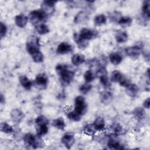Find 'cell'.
<instances>
[{
  "mask_svg": "<svg viewBox=\"0 0 150 150\" xmlns=\"http://www.w3.org/2000/svg\"><path fill=\"white\" fill-rule=\"evenodd\" d=\"M56 71L60 78L62 83L64 86L70 84L74 77V71L70 70L64 64H59L56 66Z\"/></svg>",
  "mask_w": 150,
  "mask_h": 150,
  "instance_id": "cell-1",
  "label": "cell"
},
{
  "mask_svg": "<svg viewBox=\"0 0 150 150\" xmlns=\"http://www.w3.org/2000/svg\"><path fill=\"white\" fill-rule=\"evenodd\" d=\"M23 141L26 145L34 149L42 147L43 143L40 137L35 136L31 133L26 134L23 137Z\"/></svg>",
  "mask_w": 150,
  "mask_h": 150,
  "instance_id": "cell-2",
  "label": "cell"
},
{
  "mask_svg": "<svg viewBox=\"0 0 150 150\" xmlns=\"http://www.w3.org/2000/svg\"><path fill=\"white\" fill-rule=\"evenodd\" d=\"M39 39L35 35H30L28 37L26 40V50L31 55L34 52L39 50Z\"/></svg>",
  "mask_w": 150,
  "mask_h": 150,
  "instance_id": "cell-3",
  "label": "cell"
},
{
  "mask_svg": "<svg viewBox=\"0 0 150 150\" xmlns=\"http://www.w3.org/2000/svg\"><path fill=\"white\" fill-rule=\"evenodd\" d=\"M47 15L44 13L41 9L40 10H34L29 13V20L30 22L36 26L38 24L41 23V22L46 21Z\"/></svg>",
  "mask_w": 150,
  "mask_h": 150,
  "instance_id": "cell-4",
  "label": "cell"
},
{
  "mask_svg": "<svg viewBox=\"0 0 150 150\" xmlns=\"http://www.w3.org/2000/svg\"><path fill=\"white\" fill-rule=\"evenodd\" d=\"M81 115H84L87 111V104L83 96H77L74 99V110Z\"/></svg>",
  "mask_w": 150,
  "mask_h": 150,
  "instance_id": "cell-5",
  "label": "cell"
},
{
  "mask_svg": "<svg viewBox=\"0 0 150 150\" xmlns=\"http://www.w3.org/2000/svg\"><path fill=\"white\" fill-rule=\"evenodd\" d=\"M48 83V77L46 74L40 73L36 76L35 80V86L39 90H45Z\"/></svg>",
  "mask_w": 150,
  "mask_h": 150,
  "instance_id": "cell-6",
  "label": "cell"
},
{
  "mask_svg": "<svg viewBox=\"0 0 150 150\" xmlns=\"http://www.w3.org/2000/svg\"><path fill=\"white\" fill-rule=\"evenodd\" d=\"M142 47L140 45H134L125 48V52L128 56L132 59H137L142 53Z\"/></svg>",
  "mask_w": 150,
  "mask_h": 150,
  "instance_id": "cell-7",
  "label": "cell"
},
{
  "mask_svg": "<svg viewBox=\"0 0 150 150\" xmlns=\"http://www.w3.org/2000/svg\"><path fill=\"white\" fill-rule=\"evenodd\" d=\"M79 34L81 38L88 41L89 40L96 38L98 36V32L95 30L84 28L80 30Z\"/></svg>",
  "mask_w": 150,
  "mask_h": 150,
  "instance_id": "cell-8",
  "label": "cell"
},
{
  "mask_svg": "<svg viewBox=\"0 0 150 150\" xmlns=\"http://www.w3.org/2000/svg\"><path fill=\"white\" fill-rule=\"evenodd\" d=\"M56 1H44L41 4V10L47 15L52 14L54 11Z\"/></svg>",
  "mask_w": 150,
  "mask_h": 150,
  "instance_id": "cell-9",
  "label": "cell"
},
{
  "mask_svg": "<svg viewBox=\"0 0 150 150\" xmlns=\"http://www.w3.org/2000/svg\"><path fill=\"white\" fill-rule=\"evenodd\" d=\"M10 116L12 121L15 124H19L24 118V113L19 109L14 108L12 110L10 113Z\"/></svg>",
  "mask_w": 150,
  "mask_h": 150,
  "instance_id": "cell-10",
  "label": "cell"
},
{
  "mask_svg": "<svg viewBox=\"0 0 150 150\" xmlns=\"http://www.w3.org/2000/svg\"><path fill=\"white\" fill-rule=\"evenodd\" d=\"M61 141L65 147L67 149H70L74 144L75 139L73 134L70 133H66L62 138Z\"/></svg>",
  "mask_w": 150,
  "mask_h": 150,
  "instance_id": "cell-11",
  "label": "cell"
},
{
  "mask_svg": "<svg viewBox=\"0 0 150 150\" xmlns=\"http://www.w3.org/2000/svg\"><path fill=\"white\" fill-rule=\"evenodd\" d=\"M142 17L145 21H149L150 18V1L146 0L142 3Z\"/></svg>",
  "mask_w": 150,
  "mask_h": 150,
  "instance_id": "cell-12",
  "label": "cell"
},
{
  "mask_svg": "<svg viewBox=\"0 0 150 150\" xmlns=\"http://www.w3.org/2000/svg\"><path fill=\"white\" fill-rule=\"evenodd\" d=\"M88 15L86 12L80 11L74 16V22L76 24H84L88 20Z\"/></svg>",
  "mask_w": 150,
  "mask_h": 150,
  "instance_id": "cell-13",
  "label": "cell"
},
{
  "mask_svg": "<svg viewBox=\"0 0 150 150\" xmlns=\"http://www.w3.org/2000/svg\"><path fill=\"white\" fill-rule=\"evenodd\" d=\"M72 50L73 47L71 45L66 42H62L58 45L56 52L60 54H65L70 53Z\"/></svg>",
  "mask_w": 150,
  "mask_h": 150,
  "instance_id": "cell-14",
  "label": "cell"
},
{
  "mask_svg": "<svg viewBox=\"0 0 150 150\" xmlns=\"http://www.w3.org/2000/svg\"><path fill=\"white\" fill-rule=\"evenodd\" d=\"M73 39L74 42L76 43L78 47L80 49H86L88 45V41L86 40L81 38L79 33H74L73 35Z\"/></svg>",
  "mask_w": 150,
  "mask_h": 150,
  "instance_id": "cell-15",
  "label": "cell"
},
{
  "mask_svg": "<svg viewBox=\"0 0 150 150\" xmlns=\"http://www.w3.org/2000/svg\"><path fill=\"white\" fill-rule=\"evenodd\" d=\"M113 98V95L112 93L109 91H103L100 93V99L101 102L104 104H110Z\"/></svg>",
  "mask_w": 150,
  "mask_h": 150,
  "instance_id": "cell-16",
  "label": "cell"
},
{
  "mask_svg": "<svg viewBox=\"0 0 150 150\" xmlns=\"http://www.w3.org/2000/svg\"><path fill=\"white\" fill-rule=\"evenodd\" d=\"M28 21V17L22 13L16 15L15 18V22L16 25L21 28H24L26 25Z\"/></svg>",
  "mask_w": 150,
  "mask_h": 150,
  "instance_id": "cell-17",
  "label": "cell"
},
{
  "mask_svg": "<svg viewBox=\"0 0 150 150\" xmlns=\"http://www.w3.org/2000/svg\"><path fill=\"white\" fill-rule=\"evenodd\" d=\"M139 91L138 86L133 83H130L126 87L125 93L130 97H135Z\"/></svg>",
  "mask_w": 150,
  "mask_h": 150,
  "instance_id": "cell-18",
  "label": "cell"
},
{
  "mask_svg": "<svg viewBox=\"0 0 150 150\" xmlns=\"http://www.w3.org/2000/svg\"><path fill=\"white\" fill-rule=\"evenodd\" d=\"M134 117L138 121H142L146 116V113L144 109L142 107H136L132 111Z\"/></svg>",
  "mask_w": 150,
  "mask_h": 150,
  "instance_id": "cell-19",
  "label": "cell"
},
{
  "mask_svg": "<svg viewBox=\"0 0 150 150\" xmlns=\"http://www.w3.org/2000/svg\"><path fill=\"white\" fill-rule=\"evenodd\" d=\"M71 63L74 66H80L83 64L85 62V56L82 54H74L72 56L71 59Z\"/></svg>",
  "mask_w": 150,
  "mask_h": 150,
  "instance_id": "cell-20",
  "label": "cell"
},
{
  "mask_svg": "<svg viewBox=\"0 0 150 150\" xmlns=\"http://www.w3.org/2000/svg\"><path fill=\"white\" fill-rule=\"evenodd\" d=\"M107 146L111 149H123L124 147L117 139L110 138L107 142Z\"/></svg>",
  "mask_w": 150,
  "mask_h": 150,
  "instance_id": "cell-21",
  "label": "cell"
},
{
  "mask_svg": "<svg viewBox=\"0 0 150 150\" xmlns=\"http://www.w3.org/2000/svg\"><path fill=\"white\" fill-rule=\"evenodd\" d=\"M19 83L21 86L26 90H29L32 88V82L25 75H21L19 76Z\"/></svg>",
  "mask_w": 150,
  "mask_h": 150,
  "instance_id": "cell-22",
  "label": "cell"
},
{
  "mask_svg": "<svg viewBox=\"0 0 150 150\" xmlns=\"http://www.w3.org/2000/svg\"><path fill=\"white\" fill-rule=\"evenodd\" d=\"M115 38L116 41L119 43H125L128 40V34L126 32L118 30L115 34Z\"/></svg>",
  "mask_w": 150,
  "mask_h": 150,
  "instance_id": "cell-23",
  "label": "cell"
},
{
  "mask_svg": "<svg viewBox=\"0 0 150 150\" xmlns=\"http://www.w3.org/2000/svg\"><path fill=\"white\" fill-rule=\"evenodd\" d=\"M93 124L97 131H103L105 128V121L104 118L101 117H97L94 121Z\"/></svg>",
  "mask_w": 150,
  "mask_h": 150,
  "instance_id": "cell-24",
  "label": "cell"
},
{
  "mask_svg": "<svg viewBox=\"0 0 150 150\" xmlns=\"http://www.w3.org/2000/svg\"><path fill=\"white\" fill-rule=\"evenodd\" d=\"M109 60L112 64L118 65L122 62V57L118 53H111L109 55Z\"/></svg>",
  "mask_w": 150,
  "mask_h": 150,
  "instance_id": "cell-25",
  "label": "cell"
},
{
  "mask_svg": "<svg viewBox=\"0 0 150 150\" xmlns=\"http://www.w3.org/2000/svg\"><path fill=\"white\" fill-rule=\"evenodd\" d=\"M110 131L112 135H118L120 134H122L124 130L122 127L119 124H114L110 127Z\"/></svg>",
  "mask_w": 150,
  "mask_h": 150,
  "instance_id": "cell-26",
  "label": "cell"
},
{
  "mask_svg": "<svg viewBox=\"0 0 150 150\" xmlns=\"http://www.w3.org/2000/svg\"><path fill=\"white\" fill-rule=\"evenodd\" d=\"M107 22V18L103 14H99L96 15L94 18V23L96 26H100L105 25Z\"/></svg>",
  "mask_w": 150,
  "mask_h": 150,
  "instance_id": "cell-27",
  "label": "cell"
},
{
  "mask_svg": "<svg viewBox=\"0 0 150 150\" xmlns=\"http://www.w3.org/2000/svg\"><path fill=\"white\" fill-rule=\"evenodd\" d=\"M83 131L86 135L88 136H94L97 130L94 128L93 124H88L84 126Z\"/></svg>",
  "mask_w": 150,
  "mask_h": 150,
  "instance_id": "cell-28",
  "label": "cell"
},
{
  "mask_svg": "<svg viewBox=\"0 0 150 150\" xmlns=\"http://www.w3.org/2000/svg\"><path fill=\"white\" fill-rule=\"evenodd\" d=\"M132 18L129 16H121L118 21V24L122 28H127L132 23Z\"/></svg>",
  "mask_w": 150,
  "mask_h": 150,
  "instance_id": "cell-29",
  "label": "cell"
},
{
  "mask_svg": "<svg viewBox=\"0 0 150 150\" xmlns=\"http://www.w3.org/2000/svg\"><path fill=\"white\" fill-rule=\"evenodd\" d=\"M52 125L54 128L60 130H63L66 127L64 121L61 117L54 120L52 122Z\"/></svg>",
  "mask_w": 150,
  "mask_h": 150,
  "instance_id": "cell-30",
  "label": "cell"
},
{
  "mask_svg": "<svg viewBox=\"0 0 150 150\" xmlns=\"http://www.w3.org/2000/svg\"><path fill=\"white\" fill-rule=\"evenodd\" d=\"M36 130L37 135L39 137L43 136L46 135L48 132V127L47 125H36Z\"/></svg>",
  "mask_w": 150,
  "mask_h": 150,
  "instance_id": "cell-31",
  "label": "cell"
},
{
  "mask_svg": "<svg viewBox=\"0 0 150 150\" xmlns=\"http://www.w3.org/2000/svg\"><path fill=\"white\" fill-rule=\"evenodd\" d=\"M37 32L40 35H45L49 32V27L45 23H41L35 26Z\"/></svg>",
  "mask_w": 150,
  "mask_h": 150,
  "instance_id": "cell-32",
  "label": "cell"
},
{
  "mask_svg": "<svg viewBox=\"0 0 150 150\" xmlns=\"http://www.w3.org/2000/svg\"><path fill=\"white\" fill-rule=\"evenodd\" d=\"M0 130L5 134H11L13 132V127L6 122H2L0 125Z\"/></svg>",
  "mask_w": 150,
  "mask_h": 150,
  "instance_id": "cell-33",
  "label": "cell"
},
{
  "mask_svg": "<svg viewBox=\"0 0 150 150\" xmlns=\"http://www.w3.org/2000/svg\"><path fill=\"white\" fill-rule=\"evenodd\" d=\"M123 75L120 71L118 70H114L111 74V81L114 83H119Z\"/></svg>",
  "mask_w": 150,
  "mask_h": 150,
  "instance_id": "cell-34",
  "label": "cell"
},
{
  "mask_svg": "<svg viewBox=\"0 0 150 150\" xmlns=\"http://www.w3.org/2000/svg\"><path fill=\"white\" fill-rule=\"evenodd\" d=\"M67 117L69 120H70L73 121L78 122L81 120V115H80L79 114H78L74 110H73V111L69 112L67 114Z\"/></svg>",
  "mask_w": 150,
  "mask_h": 150,
  "instance_id": "cell-35",
  "label": "cell"
},
{
  "mask_svg": "<svg viewBox=\"0 0 150 150\" xmlns=\"http://www.w3.org/2000/svg\"><path fill=\"white\" fill-rule=\"evenodd\" d=\"M33 60L36 63H40L43 61L44 56L43 53L39 50H38L31 54Z\"/></svg>",
  "mask_w": 150,
  "mask_h": 150,
  "instance_id": "cell-36",
  "label": "cell"
},
{
  "mask_svg": "<svg viewBox=\"0 0 150 150\" xmlns=\"http://www.w3.org/2000/svg\"><path fill=\"white\" fill-rule=\"evenodd\" d=\"M84 79L86 83H90L94 80L95 79V76L94 73L91 70H88L86 71L84 74Z\"/></svg>",
  "mask_w": 150,
  "mask_h": 150,
  "instance_id": "cell-37",
  "label": "cell"
},
{
  "mask_svg": "<svg viewBox=\"0 0 150 150\" xmlns=\"http://www.w3.org/2000/svg\"><path fill=\"white\" fill-rule=\"evenodd\" d=\"M35 122L36 125H43V124L48 125V124H49L48 119L45 116L42 115H39L35 119Z\"/></svg>",
  "mask_w": 150,
  "mask_h": 150,
  "instance_id": "cell-38",
  "label": "cell"
},
{
  "mask_svg": "<svg viewBox=\"0 0 150 150\" xmlns=\"http://www.w3.org/2000/svg\"><path fill=\"white\" fill-rule=\"evenodd\" d=\"M91 87L92 86L91 84H90L88 83H86L82 84L79 87V91L83 94H86L90 91V90L91 89Z\"/></svg>",
  "mask_w": 150,
  "mask_h": 150,
  "instance_id": "cell-39",
  "label": "cell"
},
{
  "mask_svg": "<svg viewBox=\"0 0 150 150\" xmlns=\"http://www.w3.org/2000/svg\"><path fill=\"white\" fill-rule=\"evenodd\" d=\"M121 15L119 12L114 11L109 15V18L111 22H118L121 17Z\"/></svg>",
  "mask_w": 150,
  "mask_h": 150,
  "instance_id": "cell-40",
  "label": "cell"
},
{
  "mask_svg": "<svg viewBox=\"0 0 150 150\" xmlns=\"http://www.w3.org/2000/svg\"><path fill=\"white\" fill-rule=\"evenodd\" d=\"M108 74L104 75L103 76H101L99 77L100 81L101 84L105 87V88H108L110 86V83L108 80Z\"/></svg>",
  "mask_w": 150,
  "mask_h": 150,
  "instance_id": "cell-41",
  "label": "cell"
},
{
  "mask_svg": "<svg viewBox=\"0 0 150 150\" xmlns=\"http://www.w3.org/2000/svg\"><path fill=\"white\" fill-rule=\"evenodd\" d=\"M7 32V27L5 23L3 22L0 23V37L2 39L5 36Z\"/></svg>",
  "mask_w": 150,
  "mask_h": 150,
  "instance_id": "cell-42",
  "label": "cell"
},
{
  "mask_svg": "<svg viewBox=\"0 0 150 150\" xmlns=\"http://www.w3.org/2000/svg\"><path fill=\"white\" fill-rule=\"evenodd\" d=\"M119 84H120V86L126 87L127 86H128L130 84V82H129V80L127 77L123 76L121 80L119 81Z\"/></svg>",
  "mask_w": 150,
  "mask_h": 150,
  "instance_id": "cell-43",
  "label": "cell"
},
{
  "mask_svg": "<svg viewBox=\"0 0 150 150\" xmlns=\"http://www.w3.org/2000/svg\"><path fill=\"white\" fill-rule=\"evenodd\" d=\"M143 106L144 108L149 109L150 107V98L148 97L145 99L143 103Z\"/></svg>",
  "mask_w": 150,
  "mask_h": 150,
  "instance_id": "cell-44",
  "label": "cell"
},
{
  "mask_svg": "<svg viewBox=\"0 0 150 150\" xmlns=\"http://www.w3.org/2000/svg\"><path fill=\"white\" fill-rule=\"evenodd\" d=\"M5 103V99H4V97L2 95V94H1V103L2 104Z\"/></svg>",
  "mask_w": 150,
  "mask_h": 150,
  "instance_id": "cell-45",
  "label": "cell"
}]
</instances>
